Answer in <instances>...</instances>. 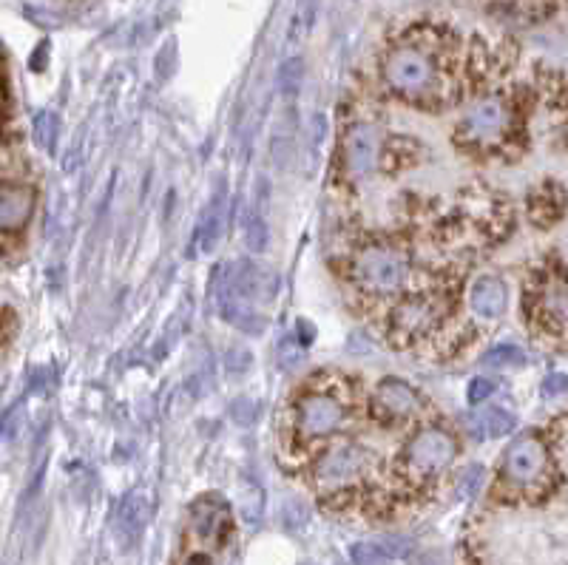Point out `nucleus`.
I'll return each instance as SVG.
<instances>
[{"mask_svg": "<svg viewBox=\"0 0 568 565\" xmlns=\"http://www.w3.org/2000/svg\"><path fill=\"white\" fill-rule=\"evenodd\" d=\"M378 71L392 97L409 106H444L461 80V35L444 23H412L387 43Z\"/></svg>", "mask_w": 568, "mask_h": 565, "instance_id": "nucleus-1", "label": "nucleus"}, {"mask_svg": "<svg viewBox=\"0 0 568 565\" xmlns=\"http://www.w3.org/2000/svg\"><path fill=\"white\" fill-rule=\"evenodd\" d=\"M551 475V449L537 435H520L503 452L497 489L512 500H537L546 495Z\"/></svg>", "mask_w": 568, "mask_h": 565, "instance_id": "nucleus-2", "label": "nucleus"}, {"mask_svg": "<svg viewBox=\"0 0 568 565\" xmlns=\"http://www.w3.org/2000/svg\"><path fill=\"white\" fill-rule=\"evenodd\" d=\"M515 123V103L506 94H486L463 111L461 123L455 128V142H461L463 148L492 151L509 140Z\"/></svg>", "mask_w": 568, "mask_h": 565, "instance_id": "nucleus-3", "label": "nucleus"}, {"mask_svg": "<svg viewBox=\"0 0 568 565\" xmlns=\"http://www.w3.org/2000/svg\"><path fill=\"white\" fill-rule=\"evenodd\" d=\"M350 418V404L336 387H310L293 404V432L296 438L313 443L333 438Z\"/></svg>", "mask_w": 568, "mask_h": 565, "instance_id": "nucleus-4", "label": "nucleus"}, {"mask_svg": "<svg viewBox=\"0 0 568 565\" xmlns=\"http://www.w3.org/2000/svg\"><path fill=\"white\" fill-rule=\"evenodd\" d=\"M373 455L370 449H364L361 443L344 441L327 449L316 466H313V486L321 497L338 500V497L350 495L361 480H367Z\"/></svg>", "mask_w": 568, "mask_h": 565, "instance_id": "nucleus-5", "label": "nucleus"}, {"mask_svg": "<svg viewBox=\"0 0 568 565\" xmlns=\"http://www.w3.org/2000/svg\"><path fill=\"white\" fill-rule=\"evenodd\" d=\"M353 276L358 287L370 296H392L409 279L407 250L392 242H370L358 250L353 262Z\"/></svg>", "mask_w": 568, "mask_h": 565, "instance_id": "nucleus-6", "label": "nucleus"}, {"mask_svg": "<svg viewBox=\"0 0 568 565\" xmlns=\"http://www.w3.org/2000/svg\"><path fill=\"white\" fill-rule=\"evenodd\" d=\"M458 458V443L441 426H426L401 452V472L409 483L424 486L444 475Z\"/></svg>", "mask_w": 568, "mask_h": 565, "instance_id": "nucleus-7", "label": "nucleus"}, {"mask_svg": "<svg viewBox=\"0 0 568 565\" xmlns=\"http://www.w3.org/2000/svg\"><path fill=\"white\" fill-rule=\"evenodd\" d=\"M444 316V301L432 293H418V296H407L401 299L390 310V330L392 336L418 338L429 333Z\"/></svg>", "mask_w": 568, "mask_h": 565, "instance_id": "nucleus-8", "label": "nucleus"}, {"mask_svg": "<svg viewBox=\"0 0 568 565\" xmlns=\"http://www.w3.org/2000/svg\"><path fill=\"white\" fill-rule=\"evenodd\" d=\"M370 409H373L375 421H381L384 426H395L404 424V421H412L424 409V401H421L418 389L409 387L407 381L387 378V381H381L375 387Z\"/></svg>", "mask_w": 568, "mask_h": 565, "instance_id": "nucleus-9", "label": "nucleus"}, {"mask_svg": "<svg viewBox=\"0 0 568 565\" xmlns=\"http://www.w3.org/2000/svg\"><path fill=\"white\" fill-rule=\"evenodd\" d=\"M341 165L350 179H367L381 159V131L373 123H355L341 142Z\"/></svg>", "mask_w": 568, "mask_h": 565, "instance_id": "nucleus-10", "label": "nucleus"}, {"mask_svg": "<svg viewBox=\"0 0 568 565\" xmlns=\"http://www.w3.org/2000/svg\"><path fill=\"white\" fill-rule=\"evenodd\" d=\"M35 213V191L29 185L0 188V233H18Z\"/></svg>", "mask_w": 568, "mask_h": 565, "instance_id": "nucleus-11", "label": "nucleus"}, {"mask_svg": "<svg viewBox=\"0 0 568 565\" xmlns=\"http://www.w3.org/2000/svg\"><path fill=\"white\" fill-rule=\"evenodd\" d=\"M532 307L551 333H563V327H566V282H563V273L543 282L537 299H532Z\"/></svg>", "mask_w": 568, "mask_h": 565, "instance_id": "nucleus-12", "label": "nucleus"}, {"mask_svg": "<svg viewBox=\"0 0 568 565\" xmlns=\"http://www.w3.org/2000/svg\"><path fill=\"white\" fill-rule=\"evenodd\" d=\"M469 304H472L475 316L495 321V318L506 313V304H509L506 284L495 279V276H480L478 282L472 284V290H469Z\"/></svg>", "mask_w": 568, "mask_h": 565, "instance_id": "nucleus-13", "label": "nucleus"}, {"mask_svg": "<svg viewBox=\"0 0 568 565\" xmlns=\"http://www.w3.org/2000/svg\"><path fill=\"white\" fill-rule=\"evenodd\" d=\"M148 514H151L148 497L140 495V492H131V495L123 497V503L117 509V529H120L125 540H137L140 537V531L148 523Z\"/></svg>", "mask_w": 568, "mask_h": 565, "instance_id": "nucleus-14", "label": "nucleus"}, {"mask_svg": "<svg viewBox=\"0 0 568 565\" xmlns=\"http://www.w3.org/2000/svg\"><path fill=\"white\" fill-rule=\"evenodd\" d=\"M517 426V418L515 412H509V409H486V412H480L478 418H472L469 421V429H472V435L475 438H506V435H512Z\"/></svg>", "mask_w": 568, "mask_h": 565, "instance_id": "nucleus-15", "label": "nucleus"}, {"mask_svg": "<svg viewBox=\"0 0 568 565\" xmlns=\"http://www.w3.org/2000/svg\"><path fill=\"white\" fill-rule=\"evenodd\" d=\"M222 222H225V191L219 188V191L213 194L208 213H205V222H202V228H199V245H202L205 253L216 248V242H219V236H222Z\"/></svg>", "mask_w": 568, "mask_h": 565, "instance_id": "nucleus-16", "label": "nucleus"}, {"mask_svg": "<svg viewBox=\"0 0 568 565\" xmlns=\"http://www.w3.org/2000/svg\"><path fill=\"white\" fill-rule=\"evenodd\" d=\"M194 529L199 537H213L219 529H225V517H222V506L199 500L194 506Z\"/></svg>", "mask_w": 568, "mask_h": 565, "instance_id": "nucleus-17", "label": "nucleus"}, {"mask_svg": "<svg viewBox=\"0 0 568 565\" xmlns=\"http://www.w3.org/2000/svg\"><path fill=\"white\" fill-rule=\"evenodd\" d=\"M302 83H304L302 57H290V60H284L282 69H279V74H276V86H279V91H282V97H287V100L299 97Z\"/></svg>", "mask_w": 568, "mask_h": 565, "instance_id": "nucleus-18", "label": "nucleus"}, {"mask_svg": "<svg viewBox=\"0 0 568 565\" xmlns=\"http://www.w3.org/2000/svg\"><path fill=\"white\" fill-rule=\"evenodd\" d=\"M480 361H483V367L506 370V367H523V364H526V353H523L517 344H497V347H492Z\"/></svg>", "mask_w": 568, "mask_h": 565, "instance_id": "nucleus-19", "label": "nucleus"}, {"mask_svg": "<svg viewBox=\"0 0 568 565\" xmlns=\"http://www.w3.org/2000/svg\"><path fill=\"white\" fill-rule=\"evenodd\" d=\"M57 137H60V120H57V114H54V111H40L35 117V142L43 151L52 154L54 148H57Z\"/></svg>", "mask_w": 568, "mask_h": 565, "instance_id": "nucleus-20", "label": "nucleus"}, {"mask_svg": "<svg viewBox=\"0 0 568 565\" xmlns=\"http://www.w3.org/2000/svg\"><path fill=\"white\" fill-rule=\"evenodd\" d=\"M23 424H26V404L18 401L12 407L3 412V421H0V438L3 441H15L20 432H23Z\"/></svg>", "mask_w": 568, "mask_h": 565, "instance_id": "nucleus-21", "label": "nucleus"}, {"mask_svg": "<svg viewBox=\"0 0 568 565\" xmlns=\"http://www.w3.org/2000/svg\"><path fill=\"white\" fill-rule=\"evenodd\" d=\"M350 557H353V565H387L390 557L387 551L381 548V543H355L350 548Z\"/></svg>", "mask_w": 568, "mask_h": 565, "instance_id": "nucleus-22", "label": "nucleus"}, {"mask_svg": "<svg viewBox=\"0 0 568 565\" xmlns=\"http://www.w3.org/2000/svg\"><path fill=\"white\" fill-rule=\"evenodd\" d=\"M259 409H262V404H259V401H253V398H236V401L231 404L233 424L253 426L256 424V418H259Z\"/></svg>", "mask_w": 568, "mask_h": 565, "instance_id": "nucleus-23", "label": "nucleus"}, {"mask_svg": "<svg viewBox=\"0 0 568 565\" xmlns=\"http://www.w3.org/2000/svg\"><path fill=\"white\" fill-rule=\"evenodd\" d=\"M267 239H270V233H267L265 219H262L259 213H253L248 219V233H245L248 248L253 250V253H262V250L267 248Z\"/></svg>", "mask_w": 568, "mask_h": 565, "instance_id": "nucleus-24", "label": "nucleus"}, {"mask_svg": "<svg viewBox=\"0 0 568 565\" xmlns=\"http://www.w3.org/2000/svg\"><path fill=\"white\" fill-rule=\"evenodd\" d=\"M483 477H486L483 466H478V463L466 466L461 475H458V492L463 497H475L480 492V486H483Z\"/></svg>", "mask_w": 568, "mask_h": 565, "instance_id": "nucleus-25", "label": "nucleus"}, {"mask_svg": "<svg viewBox=\"0 0 568 565\" xmlns=\"http://www.w3.org/2000/svg\"><path fill=\"white\" fill-rule=\"evenodd\" d=\"M492 392H495V381H489V378H472V381H469L466 398H469L472 407H478V404H483V401L492 398Z\"/></svg>", "mask_w": 568, "mask_h": 565, "instance_id": "nucleus-26", "label": "nucleus"}, {"mask_svg": "<svg viewBox=\"0 0 568 565\" xmlns=\"http://www.w3.org/2000/svg\"><path fill=\"white\" fill-rule=\"evenodd\" d=\"M302 353H304V347L296 341V338H284L282 344H279V361H282L284 370H290L293 364H299Z\"/></svg>", "mask_w": 568, "mask_h": 565, "instance_id": "nucleus-27", "label": "nucleus"}, {"mask_svg": "<svg viewBox=\"0 0 568 565\" xmlns=\"http://www.w3.org/2000/svg\"><path fill=\"white\" fill-rule=\"evenodd\" d=\"M307 520H310V514H307V509H304L302 503L290 500V503L284 506V523H287L290 529H304Z\"/></svg>", "mask_w": 568, "mask_h": 565, "instance_id": "nucleus-28", "label": "nucleus"}, {"mask_svg": "<svg viewBox=\"0 0 568 565\" xmlns=\"http://www.w3.org/2000/svg\"><path fill=\"white\" fill-rule=\"evenodd\" d=\"M250 364H253V355H250L245 347H233L231 353H228V370L236 372V375L248 372Z\"/></svg>", "mask_w": 568, "mask_h": 565, "instance_id": "nucleus-29", "label": "nucleus"}, {"mask_svg": "<svg viewBox=\"0 0 568 565\" xmlns=\"http://www.w3.org/2000/svg\"><path fill=\"white\" fill-rule=\"evenodd\" d=\"M543 392H546L549 398H557V395H563V392H566V375H560V372H551L549 378L543 381Z\"/></svg>", "mask_w": 568, "mask_h": 565, "instance_id": "nucleus-30", "label": "nucleus"}, {"mask_svg": "<svg viewBox=\"0 0 568 565\" xmlns=\"http://www.w3.org/2000/svg\"><path fill=\"white\" fill-rule=\"evenodd\" d=\"M46 54H49V46H46V43H40V46H37L35 60H32V69L35 71L43 69V57H46Z\"/></svg>", "mask_w": 568, "mask_h": 565, "instance_id": "nucleus-31", "label": "nucleus"}, {"mask_svg": "<svg viewBox=\"0 0 568 565\" xmlns=\"http://www.w3.org/2000/svg\"><path fill=\"white\" fill-rule=\"evenodd\" d=\"M185 565H211L208 563V557H202V554H196V557H191Z\"/></svg>", "mask_w": 568, "mask_h": 565, "instance_id": "nucleus-32", "label": "nucleus"}, {"mask_svg": "<svg viewBox=\"0 0 568 565\" xmlns=\"http://www.w3.org/2000/svg\"><path fill=\"white\" fill-rule=\"evenodd\" d=\"M3 108H6V89H3V83H0V114H3Z\"/></svg>", "mask_w": 568, "mask_h": 565, "instance_id": "nucleus-33", "label": "nucleus"}, {"mask_svg": "<svg viewBox=\"0 0 568 565\" xmlns=\"http://www.w3.org/2000/svg\"><path fill=\"white\" fill-rule=\"evenodd\" d=\"M304 565H313V563H304Z\"/></svg>", "mask_w": 568, "mask_h": 565, "instance_id": "nucleus-34", "label": "nucleus"}]
</instances>
